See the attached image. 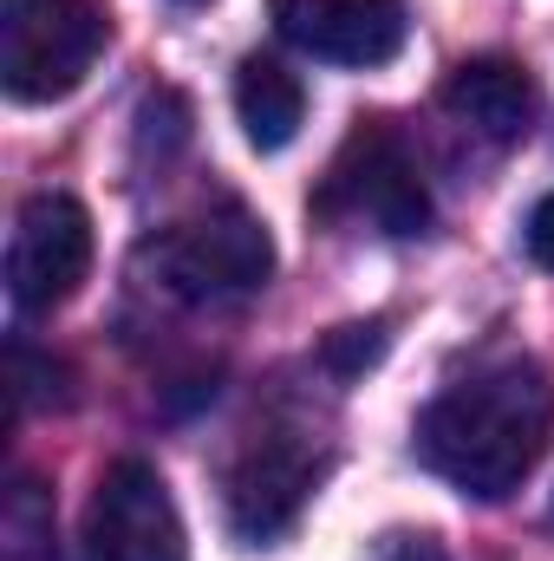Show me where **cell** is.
I'll use <instances>...</instances> for the list:
<instances>
[{
  "label": "cell",
  "instance_id": "cell-2",
  "mask_svg": "<svg viewBox=\"0 0 554 561\" xmlns=\"http://www.w3.org/2000/svg\"><path fill=\"white\" fill-rule=\"evenodd\" d=\"M313 216L353 222V229H372L392 242L430 229V190H424V170H417L412 144L399 138V125L359 118L346 131V144L333 150V163L313 190Z\"/></svg>",
  "mask_w": 554,
  "mask_h": 561
},
{
  "label": "cell",
  "instance_id": "cell-3",
  "mask_svg": "<svg viewBox=\"0 0 554 561\" xmlns=\"http://www.w3.org/2000/svg\"><path fill=\"white\" fill-rule=\"evenodd\" d=\"M150 255H157L163 287L176 300H196V307L249 300V294H262L268 275H275V236L235 196H216L196 216H183L176 229H163L150 242Z\"/></svg>",
  "mask_w": 554,
  "mask_h": 561
},
{
  "label": "cell",
  "instance_id": "cell-5",
  "mask_svg": "<svg viewBox=\"0 0 554 561\" xmlns=\"http://www.w3.org/2000/svg\"><path fill=\"white\" fill-rule=\"evenodd\" d=\"M326 450L313 444V431L300 424H268L242 444V457L229 463V483H222V510H229V536L262 549L293 529V516L307 510V496L320 490L326 477Z\"/></svg>",
  "mask_w": 554,
  "mask_h": 561
},
{
  "label": "cell",
  "instance_id": "cell-1",
  "mask_svg": "<svg viewBox=\"0 0 554 561\" xmlns=\"http://www.w3.org/2000/svg\"><path fill=\"white\" fill-rule=\"evenodd\" d=\"M549 437H554V379L529 353H503V359H483L476 373L450 379L417 412L412 450L457 496L503 503L542 463Z\"/></svg>",
  "mask_w": 554,
  "mask_h": 561
},
{
  "label": "cell",
  "instance_id": "cell-12",
  "mask_svg": "<svg viewBox=\"0 0 554 561\" xmlns=\"http://www.w3.org/2000/svg\"><path fill=\"white\" fill-rule=\"evenodd\" d=\"M385 346H392V320H353L320 340V359L333 366V379H359L366 366L385 359Z\"/></svg>",
  "mask_w": 554,
  "mask_h": 561
},
{
  "label": "cell",
  "instance_id": "cell-11",
  "mask_svg": "<svg viewBox=\"0 0 554 561\" xmlns=\"http://www.w3.org/2000/svg\"><path fill=\"white\" fill-rule=\"evenodd\" d=\"M0 561H53V490L26 470H13L0 496Z\"/></svg>",
  "mask_w": 554,
  "mask_h": 561
},
{
  "label": "cell",
  "instance_id": "cell-13",
  "mask_svg": "<svg viewBox=\"0 0 554 561\" xmlns=\"http://www.w3.org/2000/svg\"><path fill=\"white\" fill-rule=\"evenodd\" d=\"M372 561H457L437 536H424V529H399V536H385L379 549H372Z\"/></svg>",
  "mask_w": 554,
  "mask_h": 561
},
{
  "label": "cell",
  "instance_id": "cell-10",
  "mask_svg": "<svg viewBox=\"0 0 554 561\" xmlns=\"http://www.w3.org/2000/svg\"><path fill=\"white\" fill-rule=\"evenodd\" d=\"M235 118H242V138L255 144L262 157H275L300 138L307 125V85L280 66V59H262L249 53L235 66Z\"/></svg>",
  "mask_w": 554,
  "mask_h": 561
},
{
  "label": "cell",
  "instance_id": "cell-6",
  "mask_svg": "<svg viewBox=\"0 0 554 561\" xmlns=\"http://www.w3.org/2000/svg\"><path fill=\"white\" fill-rule=\"evenodd\" d=\"M92 275V216L66 190H39L20 203L7 236V294L20 313L66 307Z\"/></svg>",
  "mask_w": 554,
  "mask_h": 561
},
{
  "label": "cell",
  "instance_id": "cell-4",
  "mask_svg": "<svg viewBox=\"0 0 554 561\" xmlns=\"http://www.w3.org/2000/svg\"><path fill=\"white\" fill-rule=\"evenodd\" d=\"M112 46L99 0H0V85L13 105H53L92 79Z\"/></svg>",
  "mask_w": 554,
  "mask_h": 561
},
{
  "label": "cell",
  "instance_id": "cell-7",
  "mask_svg": "<svg viewBox=\"0 0 554 561\" xmlns=\"http://www.w3.org/2000/svg\"><path fill=\"white\" fill-rule=\"evenodd\" d=\"M79 549H85V561H189L176 496L157 477V463H143V457L105 463V477L92 483V503H85Z\"/></svg>",
  "mask_w": 554,
  "mask_h": 561
},
{
  "label": "cell",
  "instance_id": "cell-14",
  "mask_svg": "<svg viewBox=\"0 0 554 561\" xmlns=\"http://www.w3.org/2000/svg\"><path fill=\"white\" fill-rule=\"evenodd\" d=\"M522 249H529V262L554 268V196H542V203L529 209V222H522Z\"/></svg>",
  "mask_w": 554,
  "mask_h": 561
},
{
  "label": "cell",
  "instance_id": "cell-8",
  "mask_svg": "<svg viewBox=\"0 0 554 561\" xmlns=\"http://www.w3.org/2000/svg\"><path fill=\"white\" fill-rule=\"evenodd\" d=\"M268 20L320 66H392L412 39L405 0H268Z\"/></svg>",
  "mask_w": 554,
  "mask_h": 561
},
{
  "label": "cell",
  "instance_id": "cell-9",
  "mask_svg": "<svg viewBox=\"0 0 554 561\" xmlns=\"http://www.w3.org/2000/svg\"><path fill=\"white\" fill-rule=\"evenodd\" d=\"M437 99H443V112L457 125H470L476 138H489V144H522L535 131V112H542V92H535L529 66H516L503 53L450 66Z\"/></svg>",
  "mask_w": 554,
  "mask_h": 561
}]
</instances>
